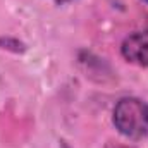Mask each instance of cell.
<instances>
[{"instance_id": "7a4b0ae2", "label": "cell", "mask_w": 148, "mask_h": 148, "mask_svg": "<svg viewBox=\"0 0 148 148\" xmlns=\"http://www.w3.org/2000/svg\"><path fill=\"white\" fill-rule=\"evenodd\" d=\"M121 53L127 62L148 67V29L136 31L124 38L121 45Z\"/></svg>"}, {"instance_id": "6da1fadb", "label": "cell", "mask_w": 148, "mask_h": 148, "mask_svg": "<svg viewBox=\"0 0 148 148\" xmlns=\"http://www.w3.org/2000/svg\"><path fill=\"white\" fill-rule=\"evenodd\" d=\"M115 129L129 140H143L148 134V103L136 97H124L114 109Z\"/></svg>"}, {"instance_id": "277c9868", "label": "cell", "mask_w": 148, "mask_h": 148, "mask_svg": "<svg viewBox=\"0 0 148 148\" xmlns=\"http://www.w3.org/2000/svg\"><path fill=\"white\" fill-rule=\"evenodd\" d=\"M105 148H134V147H127V145H121V143H112V141H109L105 145Z\"/></svg>"}, {"instance_id": "3957f363", "label": "cell", "mask_w": 148, "mask_h": 148, "mask_svg": "<svg viewBox=\"0 0 148 148\" xmlns=\"http://www.w3.org/2000/svg\"><path fill=\"white\" fill-rule=\"evenodd\" d=\"M0 48L12 52V53H24L26 52V45L14 36H0Z\"/></svg>"}, {"instance_id": "5b68a950", "label": "cell", "mask_w": 148, "mask_h": 148, "mask_svg": "<svg viewBox=\"0 0 148 148\" xmlns=\"http://www.w3.org/2000/svg\"><path fill=\"white\" fill-rule=\"evenodd\" d=\"M57 3H64V2H69V0H55Z\"/></svg>"}, {"instance_id": "8992f818", "label": "cell", "mask_w": 148, "mask_h": 148, "mask_svg": "<svg viewBox=\"0 0 148 148\" xmlns=\"http://www.w3.org/2000/svg\"><path fill=\"white\" fill-rule=\"evenodd\" d=\"M143 2H147V3H148V0H143Z\"/></svg>"}]
</instances>
